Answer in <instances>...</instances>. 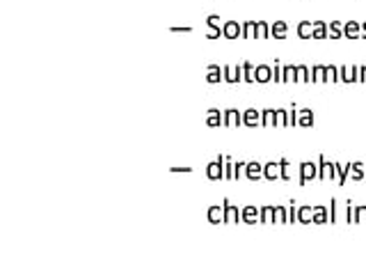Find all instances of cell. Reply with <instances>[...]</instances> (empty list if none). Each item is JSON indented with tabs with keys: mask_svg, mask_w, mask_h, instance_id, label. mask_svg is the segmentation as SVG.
Wrapping results in <instances>:
<instances>
[{
	"mask_svg": "<svg viewBox=\"0 0 366 275\" xmlns=\"http://www.w3.org/2000/svg\"><path fill=\"white\" fill-rule=\"evenodd\" d=\"M206 177H208V181H220V179H224V156H218L216 161H210L208 165H206Z\"/></svg>",
	"mask_w": 366,
	"mask_h": 275,
	"instance_id": "1",
	"label": "cell"
},
{
	"mask_svg": "<svg viewBox=\"0 0 366 275\" xmlns=\"http://www.w3.org/2000/svg\"><path fill=\"white\" fill-rule=\"evenodd\" d=\"M222 209H224V225H238V222H242V218H240V211L242 209H238V206H234L232 202L226 200H222Z\"/></svg>",
	"mask_w": 366,
	"mask_h": 275,
	"instance_id": "2",
	"label": "cell"
},
{
	"mask_svg": "<svg viewBox=\"0 0 366 275\" xmlns=\"http://www.w3.org/2000/svg\"><path fill=\"white\" fill-rule=\"evenodd\" d=\"M222 71H224V83L226 85H238V83L242 81V65H224L222 67Z\"/></svg>",
	"mask_w": 366,
	"mask_h": 275,
	"instance_id": "3",
	"label": "cell"
},
{
	"mask_svg": "<svg viewBox=\"0 0 366 275\" xmlns=\"http://www.w3.org/2000/svg\"><path fill=\"white\" fill-rule=\"evenodd\" d=\"M312 179H318V167L314 163H300V186H307Z\"/></svg>",
	"mask_w": 366,
	"mask_h": 275,
	"instance_id": "4",
	"label": "cell"
},
{
	"mask_svg": "<svg viewBox=\"0 0 366 275\" xmlns=\"http://www.w3.org/2000/svg\"><path fill=\"white\" fill-rule=\"evenodd\" d=\"M245 179H250V181H258V179H264V163L250 161L248 165H245Z\"/></svg>",
	"mask_w": 366,
	"mask_h": 275,
	"instance_id": "5",
	"label": "cell"
},
{
	"mask_svg": "<svg viewBox=\"0 0 366 275\" xmlns=\"http://www.w3.org/2000/svg\"><path fill=\"white\" fill-rule=\"evenodd\" d=\"M258 222L261 225H274L277 222V206H261L258 209Z\"/></svg>",
	"mask_w": 366,
	"mask_h": 275,
	"instance_id": "6",
	"label": "cell"
},
{
	"mask_svg": "<svg viewBox=\"0 0 366 275\" xmlns=\"http://www.w3.org/2000/svg\"><path fill=\"white\" fill-rule=\"evenodd\" d=\"M206 83L208 85H220L222 81H224V71H222V67H218V65H208L206 67Z\"/></svg>",
	"mask_w": 366,
	"mask_h": 275,
	"instance_id": "7",
	"label": "cell"
},
{
	"mask_svg": "<svg viewBox=\"0 0 366 275\" xmlns=\"http://www.w3.org/2000/svg\"><path fill=\"white\" fill-rule=\"evenodd\" d=\"M254 81H256L258 85L270 83V81H272V67H270V65H258L256 71H254Z\"/></svg>",
	"mask_w": 366,
	"mask_h": 275,
	"instance_id": "8",
	"label": "cell"
},
{
	"mask_svg": "<svg viewBox=\"0 0 366 275\" xmlns=\"http://www.w3.org/2000/svg\"><path fill=\"white\" fill-rule=\"evenodd\" d=\"M222 33H224L226 39H238L242 35V23L238 21H226L224 26H222Z\"/></svg>",
	"mask_w": 366,
	"mask_h": 275,
	"instance_id": "9",
	"label": "cell"
},
{
	"mask_svg": "<svg viewBox=\"0 0 366 275\" xmlns=\"http://www.w3.org/2000/svg\"><path fill=\"white\" fill-rule=\"evenodd\" d=\"M224 124V113H220L218 108H210L208 113H206V126L208 129H218V126Z\"/></svg>",
	"mask_w": 366,
	"mask_h": 275,
	"instance_id": "10",
	"label": "cell"
},
{
	"mask_svg": "<svg viewBox=\"0 0 366 275\" xmlns=\"http://www.w3.org/2000/svg\"><path fill=\"white\" fill-rule=\"evenodd\" d=\"M242 126H250V129L261 126V113L254 110V108H248L245 113H242Z\"/></svg>",
	"mask_w": 366,
	"mask_h": 275,
	"instance_id": "11",
	"label": "cell"
},
{
	"mask_svg": "<svg viewBox=\"0 0 366 275\" xmlns=\"http://www.w3.org/2000/svg\"><path fill=\"white\" fill-rule=\"evenodd\" d=\"M258 209H261V206H242V211H240L242 222H245V225H256L258 222Z\"/></svg>",
	"mask_w": 366,
	"mask_h": 275,
	"instance_id": "12",
	"label": "cell"
},
{
	"mask_svg": "<svg viewBox=\"0 0 366 275\" xmlns=\"http://www.w3.org/2000/svg\"><path fill=\"white\" fill-rule=\"evenodd\" d=\"M264 179H268V181H277L280 179V161L264 163Z\"/></svg>",
	"mask_w": 366,
	"mask_h": 275,
	"instance_id": "13",
	"label": "cell"
},
{
	"mask_svg": "<svg viewBox=\"0 0 366 275\" xmlns=\"http://www.w3.org/2000/svg\"><path fill=\"white\" fill-rule=\"evenodd\" d=\"M242 124V113H238L236 108L224 110V124L222 126H240Z\"/></svg>",
	"mask_w": 366,
	"mask_h": 275,
	"instance_id": "14",
	"label": "cell"
},
{
	"mask_svg": "<svg viewBox=\"0 0 366 275\" xmlns=\"http://www.w3.org/2000/svg\"><path fill=\"white\" fill-rule=\"evenodd\" d=\"M208 222L210 225H220V222H224V209H222V204H213L208 206Z\"/></svg>",
	"mask_w": 366,
	"mask_h": 275,
	"instance_id": "15",
	"label": "cell"
},
{
	"mask_svg": "<svg viewBox=\"0 0 366 275\" xmlns=\"http://www.w3.org/2000/svg\"><path fill=\"white\" fill-rule=\"evenodd\" d=\"M286 35H288V26L284 21H274L270 26V37L272 39H286Z\"/></svg>",
	"mask_w": 366,
	"mask_h": 275,
	"instance_id": "16",
	"label": "cell"
},
{
	"mask_svg": "<svg viewBox=\"0 0 366 275\" xmlns=\"http://www.w3.org/2000/svg\"><path fill=\"white\" fill-rule=\"evenodd\" d=\"M261 126H277V110L272 108L261 110Z\"/></svg>",
	"mask_w": 366,
	"mask_h": 275,
	"instance_id": "17",
	"label": "cell"
},
{
	"mask_svg": "<svg viewBox=\"0 0 366 275\" xmlns=\"http://www.w3.org/2000/svg\"><path fill=\"white\" fill-rule=\"evenodd\" d=\"M298 37H300V39L314 37V23H309V21H300V23H298Z\"/></svg>",
	"mask_w": 366,
	"mask_h": 275,
	"instance_id": "18",
	"label": "cell"
},
{
	"mask_svg": "<svg viewBox=\"0 0 366 275\" xmlns=\"http://www.w3.org/2000/svg\"><path fill=\"white\" fill-rule=\"evenodd\" d=\"M298 126H307V129L314 126V113L309 108L300 110V115H298Z\"/></svg>",
	"mask_w": 366,
	"mask_h": 275,
	"instance_id": "19",
	"label": "cell"
},
{
	"mask_svg": "<svg viewBox=\"0 0 366 275\" xmlns=\"http://www.w3.org/2000/svg\"><path fill=\"white\" fill-rule=\"evenodd\" d=\"M254 71H256V67L252 65V62H242V81L248 83V85H254Z\"/></svg>",
	"mask_w": 366,
	"mask_h": 275,
	"instance_id": "20",
	"label": "cell"
},
{
	"mask_svg": "<svg viewBox=\"0 0 366 275\" xmlns=\"http://www.w3.org/2000/svg\"><path fill=\"white\" fill-rule=\"evenodd\" d=\"M314 220V206H302V209H298V222H302V225H307V222Z\"/></svg>",
	"mask_w": 366,
	"mask_h": 275,
	"instance_id": "21",
	"label": "cell"
},
{
	"mask_svg": "<svg viewBox=\"0 0 366 275\" xmlns=\"http://www.w3.org/2000/svg\"><path fill=\"white\" fill-rule=\"evenodd\" d=\"M312 81L314 83H323V81H328V67H320V65H316L312 69Z\"/></svg>",
	"mask_w": 366,
	"mask_h": 275,
	"instance_id": "22",
	"label": "cell"
},
{
	"mask_svg": "<svg viewBox=\"0 0 366 275\" xmlns=\"http://www.w3.org/2000/svg\"><path fill=\"white\" fill-rule=\"evenodd\" d=\"M328 35H330V30H328V26H325L323 21L314 23V39H325Z\"/></svg>",
	"mask_w": 366,
	"mask_h": 275,
	"instance_id": "23",
	"label": "cell"
},
{
	"mask_svg": "<svg viewBox=\"0 0 366 275\" xmlns=\"http://www.w3.org/2000/svg\"><path fill=\"white\" fill-rule=\"evenodd\" d=\"M280 179H282V181H291V172H288V158H280Z\"/></svg>",
	"mask_w": 366,
	"mask_h": 275,
	"instance_id": "24",
	"label": "cell"
},
{
	"mask_svg": "<svg viewBox=\"0 0 366 275\" xmlns=\"http://www.w3.org/2000/svg\"><path fill=\"white\" fill-rule=\"evenodd\" d=\"M282 74H284V65H282L280 60H274V62H272V81L282 83Z\"/></svg>",
	"mask_w": 366,
	"mask_h": 275,
	"instance_id": "25",
	"label": "cell"
},
{
	"mask_svg": "<svg viewBox=\"0 0 366 275\" xmlns=\"http://www.w3.org/2000/svg\"><path fill=\"white\" fill-rule=\"evenodd\" d=\"M325 220H328V211H325L323 206H314V222L323 225Z\"/></svg>",
	"mask_w": 366,
	"mask_h": 275,
	"instance_id": "26",
	"label": "cell"
},
{
	"mask_svg": "<svg viewBox=\"0 0 366 275\" xmlns=\"http://www.w3.org/2000/svg\"><path fill=\"white\" fill-rule=\"evenodd\" d=\"M224 179L226 181H234V161H232V156H224Z\"/></svg>",
	"mask_w": 366,
	"mask_h": 275,
	"instance_id": "27",
	"label": "cell"
},
{
	"mask_svg": "<svg viewBox=\"0 0 366 275\" xmlns=\"http://www.w3.org/2000/svg\"><path fill=\"white\" fill-rule=\"evenodd\" d=\"M254 28H256V21H245V23H242V35H240V37L250 39V37H252V33H254Z\"/></svg>",
	"mask_w": 366,
	"mask_h": 275,
	"instance_id": "28",
	"label": "cell"
},
{
	"mask_svg": "<svg viewBox=\"0 0 366 275\" xmlns=\"http://www.w3.org/2000/svg\"><path fill=\"white\" fill-rule=\"evenodd\" d=\"M245 165H248V163H242V161H236L234 163V179H242L245 177Z\"/></svg>",
	"mask_w": 366,
	"mask_h": 275,
	"instance_id": "29",
	"label": "cell"
},
{
	"mask_svg": "<svg viewBox=\"0 0 366 275\" xmlns=\"http://www.w3.org/2000/svg\"><path fill=\"white\" fill-rule=\"evenodd\" d=\"M206 26H208L210 30H222L220 17H218V14H210V17H206Z\"/></svg>",
	"mask_w": 366,
	"mask_h": 275,
	"instance_id": "30",
	"label": "cell"
},
{
	"mask_svg": "<svg viewBox=\"0 0 366 275\" xmlns=\"http://www.w3.org/2000/svg\"><path fill=\"white\" fill-rule=\"evenodd\" d=\"M309 69L304 65H298V83H309Z\"/></svg>",
	"mask_w": 366,
	"mask_h": 275,
	"instance_id": "31",
	"label": "cell"
},
{
	"mask_svg": "<svg viewBox=\"0 0 366 275\" xmlns=\"http://www.w3.org/2000/svg\"><path fill=\"white\" fill-rule=\"evenodd\" d=\"M277 126H291L288 124V113L284 108H277Z\"/></svg>",
	"mask_w": 366,
	"mask_h": 275,
	"instance_id": "32",
	"label": "cell"
},
{
	"mask_svg": "<svg viewBox=\"0 0 366 275\" xmlns=\"http://www.w3.org/2000/svg\"><path fill=\"white\" fill-rule=\"evenodd\" d=\"M277 222H280V225H286V222H288V209H286V206H277Z\"/></svg>",
	"mask_w": 366,
	"mask_h": 275,
	"instance_id": "33",
	"label": "cell"
},
{
	"mask_svg": "<svg viewBox=\"0 0 366 275\" xmlns=\"http://www.w3.org/2000/svg\"><path fill=\"white\" fill-rule=\"evenodd\" d=\"M258 23V39H268L270 37V26L266 21H256Z\"/></svg>",
	"mask_w": 366,
	"mask_h": 275,
	"instance_id": "34",
	"label": "cell"
},
{
	"mask_svg": "<svg viewBox=\"0 0 366 275\" xmlns=\"http://www.w3.org/2000/svg\"><path fill=\"white\" fill-rule=\"evenodd\" d=\"M360 35V26L357 23H346V37H357Z\"/></svg>",
	"mask_w": 366,
	"mask_h": 275,
	"instance_id": "35",
	"label": "cell"
},
{
	"mask_svg": "<svg viewBox=\"0 0 366 275\" xmlns=\"http://www.w3.org/2000/svg\"><path fill=\"white\" fill-rule=\"evenodd\" d=\"M341 35H344V30H341V23H332V26H330V37L336 39V37H341Z\"/></svg>",
	"mask_w": 366,
	"mask_h": 275,
	"instance_id": "36",
	"label": "cell"
},
{
	"mask_svg": "<svg viewBox=\"0 0 366 275\" xmlns=\"http://www.w3.org/2000/svg\"><path fill=\"white\" fill-rule=\"evenodd\" d=\"M325 174H328V161H325V156H320V163H318V179H325Z\"/></svg>",
	"mask_w": 366,
	"mask_h": 275,
	"instance_id": "37",
	"label": "cell"
},
{
	"mask_svg": "<svg viewBox=\"0 0 366 275\" xmlns=\"http://www.w3.org/2000/svg\"><path fill=\"white\" fill-rule=\"evenodd\" d=\"M298 115H300V110L291 103V113H288V124L291 126H298Z\"/></svg>",
	"mask_w": 366,
	"mask_h": 275,
	"instance_id": "38",
	"label": "cell"
},
{
	"mask_svg": "<svg viewBox=\"0 0 366 275\" xmlns=\"http://www.w3.org/2000/svg\"><path fill=\"white\" fill-rule=\"evenodd\" d=\"M288 211H291V213H288V222L293 225V222H298V206H296V200H291V209H288Z\"/></svg>",
	"mask_w": 366,
	"mask_h": 275,
	"instance_id": "39",
	"label": "cell"
},
{
	"mask_svg": "<svg viewBox=\"0 0 366 275\" xmlns=\"http://www.w3.org/2000/svg\"><path fill=\"white\" fill-rule=\"evenodd\" d=\"M220 37H224L222 30H210V33H206V39H210V42H213V39H220Z\"/></svg>",
	"mask_w": 366,
	"mask_h": 275,
	"instance_id": "40",
	"label": "cell"
},
{
	"mask_svg": "<svg viewBox=\"0 0 366 275\" xmlns=\"http://www.w3.org/2000/svg\"><path fill=\"white\" fill-rule=\"evenodd\" d=\"M170 172H172V174H190V172H192V167H172Z\"/></svg>",
	"mask_w": 366,
	"mask_h": 275,
	"instance_id": "41",
	"label": "cell"
},
{
	"mask_svg": "<svg viewBox=\"0 0 366 275\" xmlns=\"http://www.w3.org/2000/svg\"><path fill=\"white\" fill-rule=\"evenodd\" d=\"M170 33H192V28H188V26H183V28L172 26V28H170Z\"/></svg>",
	"mask_w": 366,
	"mask_h": 275,
	"instance_id": "42",
	"label": "cell"
},
{
	"mask_svg": "<svg viewBox=\"0 0 366 275\" xmlns=\"http://www.w3.org/2000/svg\"><path fill=\"white\" fill-rule=\"evenodd\" d=\"M362 78H366V67H364V71H362Z\"/></svg>",
	"mask_w": 366,
	"mask_h": 275,
	"instance_id": "43",
	"label": "cell"
}]
</instances>
